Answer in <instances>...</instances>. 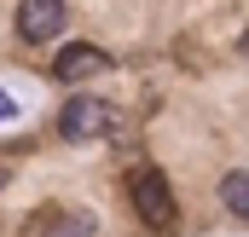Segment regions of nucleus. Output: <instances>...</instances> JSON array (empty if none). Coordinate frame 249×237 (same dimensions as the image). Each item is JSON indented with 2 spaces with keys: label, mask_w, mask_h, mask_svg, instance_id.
Returning a JSON list of instances; mask_svg holds the SVG:
<instances>
[{
  "label": "nucleus",
  "mask_w": 249,
  "mask_h": 237,
  "mask_svg": "<svg viewBox=\"0 0 249 237\" xmlns=\"http://www.w3.org/2000/svg\"><path fill=\"white\" fill-rule=\"evenodd\" d=\"M220 203H226V214L249 220V168H238V174L220 179Z\"/></svg>",
  "instance_id": "nucleus-5"
},
{
  "label": "nucleus",
  "mask_w": 249,
  "mask_h": 237,
  "mask_svg": "<svg viewBox=\"0 0 249 237\" xmlns=\"http://www.w3.org/2000/svg\"><path fill=\"white\" fill-rule=\"evenodd\" d=\"M244 52H249V35H244Z\"/></svg>",
  "instance_id": "nucleus-8"
},
{
  "label": "nucleus",
  "mask_w": 249,
  "mask_h": 237,
  "mask_svg": "<svg viewBox=\"0 0 249 237\" xmlns=\"http://www.w3.org/2000/svg\"><path fill=\"white\" fill-rule=\"evenodd\" d=\"M93 232H99V226H93V214H58L47 237H93Z\"/></svg>",
  "instance_id": "nucleus-6"
},
{
  "label": "nucleus",
  "mask_w": 249,
  "mask_h": 237,
  "mask_svg": "<svg viewBox=\"0 0 249 237\" xmlns=\"http://www.w3.org/2000/svg\"><path fill=\"white\" fill-rule=\"evenodd\" d=\"M0 185H6V174H0Z\"/></svg>",
  "instance_id": "nucleus-9"
},
{
  "label": "nucleus",
  "mask_w": 249,
  "mask_h": 237,
  "mask_svg": "<svg viewBox=\"0 0 249 237\" xmlns=\"http://www.w3.org/2000/svg\"><path fill=\"white\" fill-rule=\"evenodd\" d=\"M58 133L70 139V145L105 139V133H110V104H105V99H87V93H81V99H70V104L58 110Z\"/></svg>",
  "instance_id": "nucleus-2"
},
{
  "label": "nucleus",
  "mask_w": 249,
  "mask_h": 237,
  "mask_svg": "<svg viewBox=\"0 0 249 237\" xmlns=\"http://www.w3.org/2000/svg\"><path fill=\"white\" fill-rule=\"evenodd\" d=\"M127 197H133V214H139L151 232H174V226H180V208H174V191H168L162 168H133Z\"/></svg>",
  "instance_id": "nucleus-1"
},
{
  "label": "nucleus",
  "mask_w": 249,
  "mask_h": 237,
  "mask_svg": "<svg viewBox=\"0 0 249 237\" xmlns=\"http://www.w3.org/2000/svg\"><path fill=\"white\" fill-rule=\"evenodd\" d=\"M105 64L110 58H105L93 41H70V47H58V58H53V75H58L64 87H81V81H93Z\"/></svg>",
  "instance_id": "nucleus-4"
},
{
  "label": "nucleus",
  "mask_w": 249,
  "mask_h": 237,
  "mask_svg": "<svg viewBox=\"0 0 249 237\" xmlns=\"http://www.w3.org/2000/svg\"><path fill=\"white\" fill-rule=\"evenodd\" d=\"M6 116H12V99H6V93H0V121H6Z\"/></svg>",
  "instance_id": "nucleus-7"
},
{
  "label": "nucleus",
  "mask_w": 249,
  "mask_h": 237,
  "mask_svg": "<svg viewBox=\"0 0 249 237\" xmlns=\"http://www.w3.org/2000/svg\"><path fill=\"white\" fill-rule=\"evenodd\" d=\"M64 17H70L64 0H18V35H23L29 47L58 41V35H64Z\"/></svg>",
  "instance_id": "nucleus-3"
}]
</instances>
